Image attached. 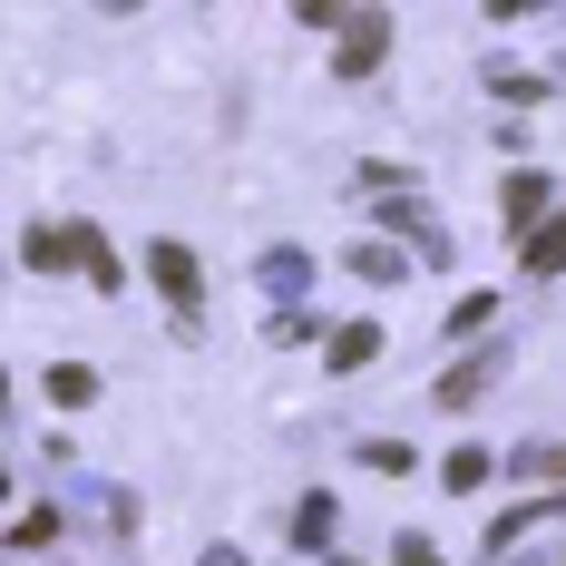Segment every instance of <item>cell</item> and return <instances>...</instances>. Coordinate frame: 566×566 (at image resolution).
Instances as JSON below:
<instances>
[{
  "instance_id": "cell-9",
  "label": "cell",
  "mask_w": 566,
  "mask_h": 566,
  "mask_svg": "<svg viewBox=\"0 0 566 566\" xmlns=\"http://www.w3.org/2000/svg\"><path fill=\"white\" fill-rule=\"evenodd\" d=\"M440 479H450V499H459V489H479V479H489V450H450V459H440Z\"/></svg>"
},
{
  "instance_id": "cell-3",
  "label": "cell",
  "mask_w": 566,
  "mask_h": 566,
  "mask_svg": "<svg viewBox=\"0 0 566 566\" xmlns=\"http://www.w3.org/2000/svg\"><path fill=\"white\" fill-rule=\"evenodd\" d=\"M381 352V323H352V333H333V371H361Z\"/></svg>"
},
{
  "instance_id": "cell-8",
  "label": "cell",
  "mask_w": 566,
  "mask_h": 566,
  "mask_svg": "<svg viewBox=\"0 0 566 566\" xmlns=\"http://www.w3.org/2000/svg\"><path fill=\"white\" fill-rule=\"evenodd\" d=\"M264 283H274V293H313V264H303V254H264Z\"/></svg>"
},
{
  "instance_id": "cell-13",
  "label": "cell",
  "mask_w": 566,
  "mask_h": 566,
  "mask_svg": "<svg viewBox=\"0 0 566 566\" xmlns=\"http://www.w3.org/2000/svg\"><path fill=\"white\" fill-rule=\"evenodd\" d=\"M557 469H566V450H557Z\"/></svg>"
},
{
  "instance_id": "cell-6",
  "label": "cell",
  "mask_w": 566,
  "mask_h": 566,
  "mask_svg": "<svg viewBox=\"0 0 566 566\" xmlns=\"http://www.w3.org/2000/svg\"><path fill=\"white\" fill-rule=\"evenodd\" d=\"M88 391H98V371H78V361H59V371H50V400H59V410H78Z\"/></svg>"
},
{
  "instance_id": "cell-10",
  "label": "cell",
  "mask_w": 566,
  "mask_h": 566,
  "mask_svg": "<svg viewBox=\"0 0 566 566\" xmlns=\"http://www.w3.org/2000/svg\"><path fill=\"white\" fill-rule=\"evenodd\" d=\"M352 274H371V283H391V274H400V254H391V244H361V254H352Z\"/></svg>"
},
{
  "instance_id": "cell-11",
  "label": "cell",
  "mask_w": 566,
  "mask_h": 566,
  "mask_svg": "<svg viewBox=\"0 0 566 566\" xmlns=\"http://www.w3.org/2000/svg\"><path fill=\"white\" fill-rule=\"evenodd\" d=\"M50 537H59V509H30V517H20V537H10V547H50Z\"/></svg>"
},
{
  "instance_id": "cell-4",
  "label": "cell",
  "mask_w": 566,
  "mask_h": 566,
  "mask_svg": "<svg viewBox=\"0 0 566 566\" xmlns=\"http://www.w3.org/2000/svg\"><path fill=\"white\" fill-rule=\"evenodd\" d=\"M509 216L537 234V216H547V176H509Z\"/></svg>"
},
{
  "instance_id": "cell-2",
  "label": "cell",
  "mask_w": 566,
  "mask_h": 566,
  "mask_svg": "<svg viewBox=\"0 0 566 566\" xmlns=\"http://www.w3.org/2000/svg\"><path fill=\"white\" fill-rule=\"evenodd\" d=\"M381 50H391V20H342V78H361Z\"/></svg>"
},
{
  "instance_id": "cell-12",
  "label": "cell",
  "mask_w": 566,
  "mask_h": 566,
  "mask_svg": "<svg viewBox=\"0 0 566 566\" xmlns=\"http://www.w3.org/2000/svg\"><path fill=\"white\" fill-rule=\"evenodd\" d=\"M391 566H440V547H420V537H400V557Z\"/></svg>"
},
{
  "instance_id": "cell-7",
  "label": "cell",
  "mask_w": 566,
  "mask_h": 566,
  "mask_svg": "<svg viewBox=\"0 0 566 566\" xmlns=\"http://www.w3.org/2000/svg\"><path fill=\"white\" fill-rule=\"evenodd\" d=\"M489 371H499V361H459L450 381H440V400H450V410H459V400H479V391H489Z\"/></svg>"
},
{
  "instance_id": "cell-1",
  "label": "cell",
  "mask_w": 566,
  "mask_h": 566,
  "mask_svg": "<svg viewBox=\"0 0 566 566\" xmlns=\"http://www.w3.org/2000/svg\"><path fill=\"white\" fill-rule=\"evenodd\" d=\"M147 274L176 293V313H196V293H206V283H196V254H186V244H147Z\"/></svg>"
},
{
  "instance_id": "cell-5",
  "label": "cell",
  "mask_w": 566,
  "mask_h": 566,
  "mask_svg": "<svg viewBox=\"0 0 566 566\" xmlns=\"http://www.w3.org/2000/svg\"><path fill=\"white\" fill-rule=\"evenodd\" d=\"M517 254H527V274H557V264H566V216H557V226H547V234H527Z\"/></svg>"
}]
</instances>
